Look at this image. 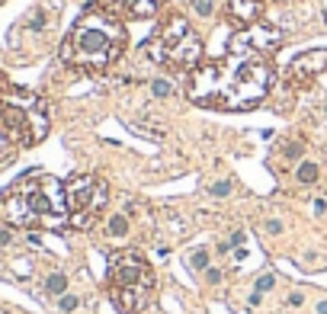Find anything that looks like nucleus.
I'll list each match as a JSON object with an SVG mask.
<instances>
[{
	"label": "nucleus",
	"instance_id": "obj_1",
	"mask_svg": "<svg viewBox=\"0 0 327 314\" xmlns=\"http://www.w3.org/2000/svg\"><path fill=\"white\" fill-rule=\"evenodd\" d=\"M189 74H192L189 77L192 103L209 109H231V112L260 106L273 84V71L260 55L222 58V61H212V64H199Z\"/></svg>",
	"mask_w": 327,
	"mask_h": 314
},
{
	"label": "nucleus",
	"instance_id": "obj_2",
	"mask_svg": "<svg viewBox=\"0 0 327 314\" xmlns=\"http://www.w3.org/2000/svg\"><path fill=\"white\" fill-rule=\"evenodd\" d=\"M0 215L13 228H61L71 218L64 186L42 170H29L0 196Z\"/></svg>",
	"mask_w": 327,
	"mask_h": 314
},
{
	"label": "nucleus",
	"instance_id": "obj_3",
	"mask_svg": "<svg viewBox=\"0 0 327 314\" xmlns=\"http://www.w3.org/2000/svg\"><path fill=\"white\" fill-rule=\"evenodd\" d=\"M122 48H125V29L119 16L106 10H87L61 45V61L81 71H106Z\"/></svg>",
	"mask_w": 327,
	"mask_h": 314
},
{
	"label": "nucleus",
	"instance_id": "obj_4",
	"mask_svg": "<svg viewBox=\"0 0 327 314\" xmlns=\"http://www.w3.org/2000/svg\"><path fill=\"white\" fill-rule=\"evenodd\" d=\"M45 135H48V116L42 100L23 87H13L10 97L0 100V138L32 147Z\"/></svg>",
	"mask_w": 327,
	"mask_h": 314
},
{
	"label": "nucleus",
	"instance_id": "obj_5",
	"mask_svg": "<svg viewBox=\"0 0 327 314\" xmlns=\"http://www.w3.org/2000/svg\"><path fill=\"white\" fill-rule=\"evenodd\" d=\"M148 45H151L148 51H151L157 61H164V64H170V67H183V71H196L199 67L202 42L183 16H170V20L157 29L154 42H148Z\"/></svg>",
	"mask_w": 327,
	"mask_h": 314
},
{
	"label": "nucleus",
	"instance_id": "obj_6",
	"mask_svg": "<svg viewBox=\"0 0 327 314\" xmlns=\"http://www.w3.org/2000/svg\"><path fill=\"white\" fill-rule=\"evenodd\" d=\"M106 183L93 173H77L64 183V199H68V208H71V218H74L77 228H90L93 215L106 205Z\"/></svg>",
	"mask_w": 327,
	"mask_h": 314
},
{
	"label": "nucleus",
	"instance_id": "obj_7",
	"mask_svg": "<svg viewBox=\"0 0 327 314\" xmlns=\"http://www.w3.org/2000/svg\"><path fill=\"white\" fill-rule=\"evenodd\" d=\"M109 289H154V273L138 250H119V254H112Z\"/></svg>",
	"mask_w": 327,
	"mask_h": 314
},
{
	"label": "nucleus",
	"instance_id": "obj_8",
	"mask_svg": "<svg viewBox=\"0 0 327 314\" xmlns=\"http://www.w3.org/2000/svg\"><path fill=\"white\" fill-rule=\"evenodd\" d=\"M161 0H100V10L112 16H128V20H154Z\"/></svg>",
	"mask_w": 327,
	"mask_h": 314
},
{
	"label": "nucleus",
	"instance_id": "obj_9",
	"mask_svg": "<svg viewBox=\"0 0 327 314\" xmlns=\"http://www.w3.org/2000/svg\"><path fill=\"white\" fill-rule=\"evenodd\" d=\"M109 298L122 314H141L151 301V289H109Z\"/></svg>",
	"mask_w": 327,
	"mask_h": 314
},
{
	"label": "nucleus",
	"instance_id": "obj_10",
	"mask_svg": "<svg viewBox=\"0 0 327 314\" xmlns=\"http://www.w3.org/2000/svg\"><path fill=\"white\" fill-rule=\"evenodd\" d=\"M228 13L237 26H257L260 20V0H228Z\"/></svg>",
	"mask_w": 327,
	"mask_h": 314
},
{
	"label": "nucleus",
	"instance_id": "obj_11",
	"mask_svg": "<svg viewBox=\"0 0 327 314\" xmlns=\"http://www.w3.org/2000/svg\"><path fill=\"white\" fill-rule=\"evenodd\" d=\"M327 67V51H308L295 61V74L298 77H314L317 71H324Z\"/></svg>",
	"mask_w": 327,
	"mask_h": 314
},
{
	"label": "nucleus",
	"instance_id": "obj_12",
	"mask_svg": "<svg viewBox=\"0 0 327 314\" xmlns=\"http://www.w3.org/2000/svg\"><path fill=\"white\" fill-rule=\"evenodd\" d=\"M317 177H321V167H317V161H298L295 180L302 183V186H311V183H317Z\"/></svg>",
	"mask_w": 327,
	"mask_h": 314
},
{
	"label": "nucleus",
	"instance_id": "obj_13",
	"mask_svg": "<svg viewBox=\"0 0 327 314\" xmlns=\"http://www.w3.org/2000/svg\"><path fill=\"white\" fill-rule=\"evenodd\" d=\"M128 228H132V221H128L125 212H116V215L106 218V234H109V238H125Z\"/></svg>",
	"mask_w": 327,
	"mask_h": 314
},
{
	"label": "nucleus",
	"instance_id": "obj_14",
	"mask_svg": "<svg viewBox=\"0 0 327 314\" xmlns=\"http://www.w3.org/2000/svg\"><path fill=\"white\" fill-rule=\"evenodd\" d=\"M186 263H189L192 273H206V269L212 266V250H209V247H196V250H189Z\"/></svg>",
	"mask_w": 327,
	"mask_h": 314
},
{
	"label": "nucleus",
	"instance_id": "obj_15",
	"mask_svg": "<svg viewBox=\"0 0 327 314\" xmlns=\"http://www.w3.org/2000/svg\"><path fill=\"white\" fill-rule=\"evenodd\" d=\"M45 292L55 295V298H61V295L68 292V276L64 273H48L45 276Z\"/></svg>",
	"mask_w": 327,
	"mask_h": 314
},
{
	"label": "nucleus",
	"instance_id": "obj_16",
	"mask_svg": "<svg viewBox=\"0 0 327 314\" xmlns=\"http://www.w3.org/2000/svg\"><path fill=\"white\" fill-rule=\"evenodd\" d=\"M151 97H173V84L170 81H164V77H154L151 81Z\"/></svg>",
	"mask_w": 327,
	"mask_h": 314
},
{
	"label": "nucleus",
	"instance_id": "obj_17",
	"mask_svg": "<svg viewBox=\"0 0 327 314\" xmlns=\"http://www.w3.org/2000/svg\"><path fill=\"white\" fill-rule=\"evenodd\" d=\"M302 154H305L302 141H286L282 144V157H286V161H302Z\"/></svg>",
	"mask_w": 327,
	"mask_h": 314
},
{
	"label": "nucleus",
	"instance_id": "obj_18",
	"mask_svg": "<svg viewBox=\"0 0 327 314\" xmlns=\"http://www.w3.org/2000/svg\"><path fill=\"white\" fill-rule=\"evenodd\" d=\"M209 196H215V199H228L231 196V180H215L209 186Z\"/></svg>",
	"mask_w": 327,
	"mask_h": 314
},
{
	"label": "nucleus",
	"instance_id": "obj_19",
	"mask_svg": "<svg viewBox=\"0 0 327 314\" xmlns=\"http://www.w3.org/2000/svg\"><path fill=\"white\" fill-rule=\"evenodd\" d=\"M58 308L64 311V314H71V311H77V308H81V298H77L74 292H64V295L58 298Z\"/></svg>",
	"mask_w": 327,
	"mask_h": 314
},
{
	"label": "nucleus",
	"instance_id": "obj_20",
	"mask_svg": "<svg viewBox=\"0 0 327 314\" xmlns=\"http://www.w3.org/2000/svg\"><path fill=\"white\" fill-rule=\"evenodd\" d=\"M192 10H196L202 20H209V16L215 13V0H192Z\"/></svg>",
	"mask_w": 327,
	"mask_h": 314
},
{
	"label": "nucleus",
	"instance_id": "obj_21",
	"mask_svg": "<svg viewBox=\"0 0 327 314\" xmlns=\"http://www.w3.org/2000/svg\"><path fill=\"white\" fill-rule=\"evenodd\" d=\"M202 276H206V282H209V285H218V282L225 279V269H222V266H209Z\"/></svg>",
	"mask_w": 327,
	"mask_h": 314
},
{
	"label": "nucleus",
	"instance_id": "obj_22",
	"mask_svg": "<svg viewBox=\"0 0 327 314\" xmlns=\"http://www.w3.org/2000/svg\"><path fill=\"white\" fill-rule=\"evenodd\" d=\"M273 285H276V276H270V273H267V276H260V279H257V285H253V292H260V295H263V292H270Z\"/></svg>",
	"mask_w": 327,
	"mask_h": 314
},
{
	"label": "nucleus",
	"instance_id": "obj_23",
	"mask_svg": "<svg viewBox=\"0 0 327 314\" xmlns=\"http://www.w3.org/2000/svg\"><path fill=\"white\" fill-rule=\"evenodd\" d=\"M305 298H308V295H305V289H292V295L286 298V304H289V308H302V304H305Z\"/></svg>",
	"mask_w": 327,
	"mask_h": 314
},
{
	"label": "nucleus",
	"instance_id": "obj_24",
	"mask_svg": "<svg viewBox=\"0 0 327 314\" xmlns=\"http://www.w3.org/2000/svg\"><path fill=\"white\" fill-rule=\"evenodd\" d=\"M10 93H13V84H10V77L0 71V100H4V97H10Z\"/></svg>",
	"mask_w": 327,
	"mask_h": 314
},
{
	"label": "nucleus",
	"instance_id": "obj_25",
	"mask_svg": "<svg viewBox=\"0 0 327 314\" xmlns=\"http://www.w3.org/2000/svg\"><path fill=\"white\" fill-rule=\"evenodd\" d=\"M42 26H45V13L35 10V13L29 16V29H42Z\"/></svg>",
	"mask_w": 327,
	"mask_h": 314
},
{
	"label": "nucleus",
	"instance_id": "obj_26",
	"mask_svg": "<svg viewBox=\"0 0 327 314\" xmlns=\"http://www.w3.org/2000/svg\"><path fill=\"white\" fill-rule=\"evenodd\" d=\"M282 231V221H279V218H270V221H267V234H279Z\"/></svg>",
	"mask_w": 327,
	"mask_h": 314
},
{
	"label": "nucleus",
	"instance_id": "obj_27",
	"mask_svg": "<svg viewBox=\"0 0 327 314\" xmlns=\"http://www.w3.org/2000/svg\"><path fill=\"white\" fill-rule=\"evenodd\" d=\"M314 212H317V215L327 212V202H324V199H317V202H314Z\"/></svg>",
	"mask_w": 327,
	"mask_h": 314
},
{
	"label": "nucleus",
	"instance_id": "obj_28",
	"mask_svg": "<svg viewBox=\"0 0 327 314\" xmlns=\"http://www.w3.org/2000/svg\"><path fill=\"white\" fill-rule=\"evenodd\" d=\"M314 311H317V314H327V298H324V301H317V308H314Z\"/></svg>",
	"mask_w": 327,
	"mask_h": 314
},
{
	"label": "nucleus",
	"instance_id": "obj_29",
	"mask_svg": "<svg viewBox=\"0 0 327 314\" xmlns=\"http://www.w3.org/2000/svg\"><path fill=\"white\" fill-rule=\"evenodd\" d=\"M324 109H327V106H324Z\"/></svg>",
	"mask_w": 327,
	"mask_h": 314
}]
</instances>
